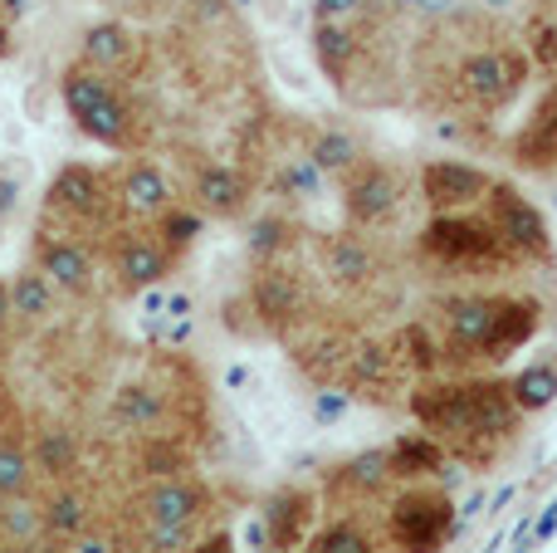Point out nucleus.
<instances>
[{"instance_id":"423d86ee","label":"nucleus","mask_w":557,"mask_h":553,"mask_svg":"<svg viewBox=\"0 0 557 553\" xmlns=\"http://www.w3.org/2000/svg\"><path fill=\"white\" fill-rule=\"evenodd\" d=\"M117 216L123 206L113 192V172H98V167L69 162L45 192V221H64L69 235H113Z\"/></svg>"},{"instance_id":"72a5a7b5","label":"nucleus","mask_w":557,"mask_h":553,"mask_svg":"<svg viewBox=\"0 0 557 553\" xmlns=\"http://www.w3.org/2000/svg\"><path fill=\"white\" fill-rule=\"evenodd\" d=\"M347 407H352V392H347V388H323L313 397V417L323 421V427H327V421H343Z\"/></svg>"},{"instance_id":"f03ea898","label":"nucleus","mask_w":557,"mask_h":553,"mask_svg":"<svg viewBox=\"0 0 557 553\" xmlns=\"http://www.w3.org/2000/svg\"><path fill=\"white\" fill-rule=\"evenodd\" d=\"M425 323L441 343L445 368H470V362H504L539 339L543 309L529 294H450Z\"/></svg>"},{"instance_id":"4be33fe9","label":"nucleus","mask_w":557,"mask_h":553,"mask_svg":"<svg viewBox=\"0 0 557 553\" xmlns=\"http://www.w3.org/2000/svg\"><path fill=\"white\" fill-rule=\"evenodd\" d=\"M10 304H15L20 323H49L59 309V290L49 284V274L39 270V265H29V270H20L15 284H10Z\"/></svg>"},{"instance_id":"6ab92c4d","label":"nucleus","mask_w":557,"mask_h":553,"mask_svg":"<svg viewBox=\"0 0 557 553\" xmlns=\"http://www.w3.org/2000/svg\"><path fill=\"white\" fill-rule=\"evenodd\" d=\"M386 470L392 480H406V486H421L431 476H450V451L431 437V431H406L386 446Z\"/></svg>"},{"instance_id":"c9c22d12","label":"nucleus","mask_w":557,"mask_h":553,"mask_svg":"<svg viewBox=\"0 0 557 553\" xmlns=\"http://www.w3.org/2000/svg\"><path fill=\"white\" fill-rule=\"evenodd\" d=\"M191 553H235V539L221 529V534H206V539H196Z\"/></svg>"},{"instance_id":"f704fd0d","label":"nucleus","mask_w":557,"mask_h":553,"mask_svg":"<svg viewBox=\"0 0 557 553\" xmlns=\"http://www.w3.org/2000/svg\"><path fill=\"white\" fill-rule=\"evenodd\" d=\"M64 553H117V544L108 534H94V529H84L78 539H69Z\"/></svg>"},{"instance_id":"9d476101","label":"nucleus","mask_w":557,"mask_h":553,"mask_svg":"<svg viewBox=\"0 0 557 553\" xmlns=\"http://www.w3.org/2000/svg\"><path fill=\"white\" fill-rule=\"evenodd\" d=\"M401 201H406V186L386 162L362 157V162L343 176V211H347L352 231H376V225H386L401 211Z\"/></svg>"},{"instance_id":"aec40b11","label":"nucleus","mask_w":557,"mask_h":553,"mask_svg":"<svg viewBox=\"0 0 557 553\" xmlns=\"http://www.w3.org/2000/svg\"><path fill=\"white\" fill-rule=\"evenodd\" d=\"M191 196L206 216L231 221V216H240L245 206H250V176L235 172V167H225V162H206L191 182Z\"/></svg>"},{"instance_id":"39448f33","label":"nucleus","mask_w":557,"mask_h":553,"mask_svg":"<svg viewBox=\"0 0 557 553\" xmlns=\"http://www.w3.org/2000/svg\"><path fill=\"white\" fill-rule=\"evenodd\" d=\"M533 59L513 45H474L465 49L460 59L445 74V88L460 108H474V113H504L513 98L529 88Z\"/></svg>"},{"instance_id":"f3484780","label":"nucleus","mask_w":557,"mask_h":553,"mask_svg":"<svg viewBox=\"0 0 557 553\" xmlns=\"http://www.w3.org/2000/svg\"><path fill=\"white\" fill-rule=\"evenodd\" d=\"M318 270L327 274V280L337 284V290H372L376 284V255H372V245L362 241L357 231H343V235H318Z\"/></svg>"},{"instance_id":"2f4dec72","label":"nucleus","mask_w":557,"mask_h":553,"mask_svg":"<svg viewBox=\"0 0 557 553\" xmlns=\"http://www.w3.org/2000/svg\"><path fill=\"white\" fill-rule=\"evenodd\" d=\"M529 59H533V69H543V74L557 84V25L553 20H533V29H529Z\"/></svg>"},{"instance_id":"412c9836","label":"nucleus","mask_w":557,"mask_h":553,"mask_svg":"<svg viewBox=\"0 0 557 553\" xmlns=\"http://www.w3.org/2000/svg\"><path fill=\"white\" fill-rule=\"evenodd\" d=\"M108 411H113V421L123 431H157L166 421V411H172V397L157 382H123L113 392V407Z\"/></svg>"},{"instance_id":"a19ab883","label":"nucleus","mask_w":557,"mask_h":553,"mask_svg":"<svg viewBox=\"0 0 557 553\" xmlns=\"http://www.w3.org/2000/svg\"><path fill=\"white\" fill-rule=\"evenodd\" d=\"M0 509H5V500H0Z\"/></svg>"},{"instance_id":"bb28decb","label":"nucleus","mask_w":557,"mask_h":553,"mask_svg":"<svg viewBox=\"0 0 557 553\" xmlns=\"http://www.w3.org/2000/svg\"><path fill=\"white\" fill-rule=\"evenodd\" d=\"M152 231L162 235V245H166V250H172V255H186L196 241H201V231H206V211H191V206H182V201H176L172 211H162V216H157V221H152Z\"/></svg>"},{"instance_id":"6e6552de","label":"nucleus","mask_w":557,"mask_h":553,"mask_svg":"<svg viewBox=\"0 0 557 553\" xmlns=\"http://www.w3.org/2000/svg\"><path fill=\"white\" fill-rule=\"evenodd\" d=\"M455 534H460V509H455L450 490L406 486L386 505V539L396 553H445Z\"/></svg>"},{"instance_id":"f257e3e1","label":"nucleus","mask_w":557,"mask_h":553,"mask_svg":"<svg viewBox=\"0 0 557 553\" xmlns=\"http://www.w3.org/2000/svg\"><path fill=\"white\" fill-rule=\"evenodd\" d=\"M406 411L460 466H494L504 441H513V431L523 421L519 402H513V382H504V378L421 382L406 397Z\"/></svg>"},{"instance_id":"20e7f679","label":"nucleus","mask_w":557,"mask_h":553,"mask_svg":"<svg viewBox=\"0 0 557 553\" xmlns=\"http://www.w3.org/2000/svg\"><path fill=\"white\" fill-rule=\"evenodd\" d=\"M59 98H64L69 118L78 123V133L94 137V143L113 147V152H133L143 137H137V108L127 103L123 84L88 64H69L59 74Z\"/></svg>"},{"instance_id":"dca6fc26","label":"nucleus","mask_w":557,"mask_h":553,"mask_svg":"<svg viewBox=\"0 0 557 553\" xmlns=\"http://www.w3.org/2000/svg\"><path fill=\"white\" fill-rule=\"evenodd\" d=\"M137 59H143V39H137L123 20H98V25H88L84 39H78V64L98 69V74L117 78V84L137 69Z\"/></svg>"},{"instance_id":"7c9ffc66","label":"nucleus","mask_w":557,"mask_h":553,"mask_svg":"<svg viewBox=\"0 0 557 553\" xmlns=\"http://www.w3.org/2000/svg\"><path fill=\"white\" fill-rule=\"evenodd\" d=\"M288 245H294V231H288V225L278 221V216H264V221L250 231V255H255L260 265L278 260V255H284Z\"/></svg>"},{"instance_id":"5701e85b","label":"nucleus","mask_w":557,"mask_h":553,"mask_svg":"<svg viewBox=\"0 0 557 553\" xmlns=\"http://www.w3.org/2000/svg\"><path fill=\"white\" fill-rule=\"evenodd\" d=\"M509 382H513V402H519L523 417H529V411H548L557 402V348L548 358H533L529 368Z\"/></svg>"},{"instance_id":"393cba45","label":"nucleus","mask_w":557,"mask_h":553,"mask_svg":"<svg viewBox=\"0 0 557 553\" xmlns=\"http://www.w3.org/2000/svg\"><path fill=\"white\" fill-rule=\"evenodd\" d=\"M392 480V470H386V451H367V456L347 460L343 470L333 476V490H343V495H357V500H372L376 490Z\"/></svg>"},{"instance_id":"4468645a","label":"nucleus","mask_w":557,"mask_h":553,"mask_svg":"<svg viewBox=\"0 0 557 553\" xmlns=\"http://www.w3.org/2000/svg\"><path fill=\"white\" fill-rule=\"evenodd\" d=\"M304 280L294 270H284L278 260L260 265L250 280V314H255V329L264 333H288L294 323H304Z\"/></svg>"},{"instance_id":"b1692460","label":"nucleus","mask_w":557,"mask_h":553,"mask_svg":"<svg viewBox=\"0 0 557 553\" xmlns=\"http://www.w3.org/2000/svg\"><path fill=\"white\" fill-rule=\"evenodd\" d=\"M45 525H49V534L69 544V539H78L84 529H94V509H88V500L78 495V490L59 486L54 495L45 500Z\"/></svg>"},{"instance_id":"a211bd4d","label":"nucleus","mask_w":557,"mask_h":553,"mask_svg":"<svg viewBox=\"0 0 557 553\" xmlns=\"http://www.w3.org/2000/svg\"><path fill=\"white\" fill-rule=\"evenodd\" d=\"M509 157L523 172H553L557 167V84H548V94L523 118V127L509 143Z\"/></svg>"},{"instance_id":"e433bc0d","label":"nucleus","mask_w":557,"mask_h":553,"mask_svg":"<svg viewBox=\"0 0 557 553\" xmlns=\"http://www.w3.org/2000/svg\"><path fill=\"white\" fill-rule=\"evenodd\" d=\"M15 323V304H10V284H0V333Z\"/></svg>"},{"instance_id":"58836bf2","label":"nucleus","mask_w":557,"mask_h":553,"mask_svg":"<svg viewBox=\"0 0 557 553\" xmlns=\"http://www.w3.org/2000/svg\"><path fill=\"white\" fill-rule=\"evenodd\" d=\"M5 54H10V25L0 20V59H5Z\"/></svg>"},{"instance_id":"1a4fd4ad","label":"nucleus","mask_w":557,"mask_h":553,"mask_svg":"<svg viewBox=\"0 0 557 553\" xmlns=\"http://www.w3.org/2000/svg\"><path fill=\"white\" fill-rule=\"evenodd\" d=\"M484 216H490L494 231L504 235V245H509V250L519 255L523 265H529V260L548 265L553 260V231H548V221H543V211L513 182H494L490 186V196H484Z\"/></svg>"},{"instance_id":"f8f14e48","label":"nucleus","mask_w":557,"mask_h":553,"mask_svg":"<svg viewBox=\"0 0 557 553\" xmlns=\"http://www.w3.org/2000/svg\"><path fill=\"white\" fill-rule=\"evenodd\" d=\"M108 260H113V274L127 284V290H157V284H166L176 255L166 250L157 231L117 225V231L108 235Z\"/></svg>"},{"instance_id":"ea45409f","label":"nucleus","mask_w":557,"mask_h":553,"mask_svg":"<svg viewBox=\"0 0 557 553\" xmlns=\"http://www.w3.org/2000/svg\"><path fill=\"white\" fill-rule=\"evenodd\" d=\"M484 5H490V10H513L519 0H484Z\"/></svg>"},{"instance_id":"a878e982","label":"nucleus","mask_w":557,"mask_h":553,"mask_svg":"<svg viewBox=\"0 0 557 553\" xmlns=\"http://www.w3.org/2000/svg\"><path fill=\"white\" fill-rule=\"evenodd\" d=\"M35 470H45L49 480H69V470H78V441L69 431H39L35 437Z\"/></svg>"},{"instance_id":"ddd939ff","label":"nucleus","mask_w":557,"mask_h":553,"mask_svg":"<svg viewBox=\"0 0 557 553\" xmlns=\"http://www.w3.org/2000/svg\"><path fill=\"white\" fill-rule=\"evenodd\" d=\"M35 265L49 274L59 294H74V299H88L98 290V265H94V250H88L78 235L69 231H49L39 225L35 235Z\"/></svg>"},{"instance_id":"c85d7f7f","label":"nucleus","mask_w":557,"mask_h":553,"mask_svg":"<svg viewBox=\"0 0 557 553\" xmlns=\"http://www.w3.org/2000/svg\"><path fill=\"white\" fill-rule=\"evenodd\" d=\"M308 157L318 162V172H323V176H333V172L347 176L357 162H362V152H357V143L347 133H323L313 147H308Z\"/></svg>"},{"instance_id":"473e14b6","label":"nucleus","mask_w":557,"mask_h":553,"mask_svg":"<svg viewBox=\"0 0 557 553\" xmlns=\"http://www.w3.org/2000/svg\"><path fill=\"white\" fill-rule=\"evenodd\" d=\"M372 0H313V25H352L367 15Z\"/></svg>"},{"instance_id":"0eeeda50","label":"nucleus","mask_w":557,"mask_h":553,"mask_svg":"<svg viewBox=\"0 0 557 553\" xmlns=\"http://www.w3.org/2000/svg\"><path fill=\"white\" fill-rule=\"evenodd\" d=\"M137 515H143L137 539H143L147 553H191L196 525L206 519V490L196 486V480L166 476L143 490Z\"/></svg>"},{"instance_id":"4c0bfd02","label":"nucleus","mask_w":557,"mask_h":553,"mask_svg":"<svg viewBox=\"0 0 557 553\" xmlns=\"http://www.w3.org/2000/svg\"><path fill=\"white\" fill-rule=\"evenodd\" d=\"M0 5H5V15H10V20H20V15L29 10V0H0Z\"/></svg>"},{"instance_id":"2eb2a0df","label":"nucleus","mask_w":557,"mask_h":553,"mask_svg":"<svg viewBox=\"0 0 557 553\" xmlns=\"http://www.w3.org/2000/svg\"><path fill=\"white\" fill-rule=\"evenodd\" d=\"M113 192H117L123 216H133V221H157L162 211H172V206H176L172 176H166L157 162H147V157H133V162L117 167V172H113Z\"/></svg>"},{"instance_id":"7ed1b4c3","label":"nucleus","mask_w":557,"mask_h":553,"mask_svg":"<svg viewBox=\"0 0 557 553\" xmlns=\"http://www.w3.org/2000/svg\"><path fill=\"white\" fill-rule=\"evenodd\" d=\"M421 255L445 274H504V270H519V255L504 245V235L494 231L490 216H470V211H455V216H431L421 231Z\"/></svg>"},{"instance_id":"c756f323","label":"nucleus","mask_w":557,"mask_h":553,"mask_svg":"<svg viewBox=\"0 0 557 553\" xmlns=\"http://www.w3.org/2000/svg\"><path fill=\"white\" fill-rule=\"evenodd\" d=\"M308 553H376V544L362 534V525H352V519H333L327 529H318V534L308 539Z\"/></svg>"},{"instance_id":"cd10ccee","label":"nucleus","mask_w":557,"mask_h":553,"mask_svg":"<svg viewBox=\"0 0 557 553\" xmlns=\"http://www.w3.org/2000/svg\"><path fill=\"white\" fill-rule=\"evenodd\" d=\"M35 486V456L20 441L0 437V500H29Z\"/></svg>"},{"instance_id":"9b49d317","label":"nucleus","mask_w":557,"mask_h":553,"mask_svg":"<svg viewBox=\"0 0 557 553\" xmlns=\"http://www.w3.org/2000/svg\"><path fill=\"white\" fill-rule=\"evenodd\" d=\"M490 186L494 176L474 162H460V157H435L421 167V201L431 206V216L474 211V206H484Z\"/></svg>"}]
</instances>
